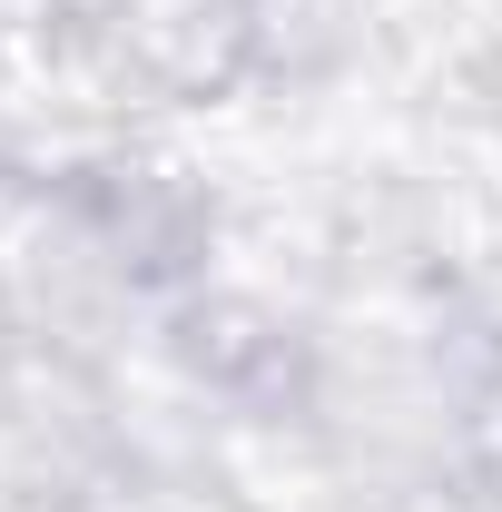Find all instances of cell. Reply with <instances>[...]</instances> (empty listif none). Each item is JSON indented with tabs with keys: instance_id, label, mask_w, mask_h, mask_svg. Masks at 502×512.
Here are the masks:
<instances>
[{
	"instance_id": "1",
	"label": "cell",
	"mask_w": 502,
	"mask_h": 512,
	"mask_svg": "<svg viewBox=\"0 0 502 512\" xmlns=\"http://www.w3.org/2000/svg\"><path fill=\"white\" fill-rule=\"evenodd\" d=\"M119 10H128V0H79V20H119ZM119 40H128V20H119ZM128 60H138V69H168V20H138Z\"/></svg>"
}]
</instances>
